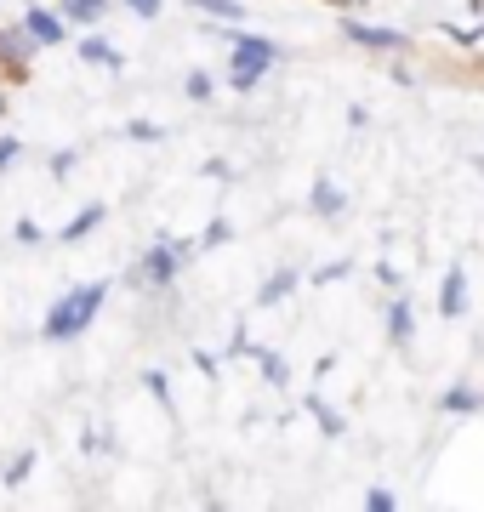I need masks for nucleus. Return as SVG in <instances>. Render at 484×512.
Segmentation results:
<instances>
[{"label":"nucleus","mask_w":484,"mask_h":512,"mask_svg":"<svg viewBox=\"0 0 484 512\" xmlns=\"http://www.w3.org/2000/svg\"><path fill=\"white\" fill-rule=\"evenodd\" d=\"M126 137H131V143H160V137H166V126H154V120H131Z\"/></svg>","instance_id":"24"},{"label":"nucleus","mask_w":484,"mask_h":512,"mask_svg":"<svg viewBox=\"0 0 484 512\" xmlns=\"http://www.w3.org/2000/svg\"><path fill=\"white\" fill-rule=\"evenodd\" d=\"M223 40H228V86L234 92H257L268 80V69L280 63V46L268 35H245V29H223Z\"/></svg>","instance_id":"3"},{"label":"nucleus","mask_w":484,"mask_h":512,"mask_svg":"<svg viewBox=\"0 0 484 512\" xmlns=\"http://www.w3.org/2000/svg\"><path fill=\"white\" fill-rule=\"evenodd\" d=\"M109 291H114L109 279H80V285H69V291L46 308V319H40V342H52V348L80 342V336L97 325V313H103Z\"/></svg>","instance_id":"1"},{"label":"nucleus","mask_w":484,"mask_h":512,"mask_svg":"<svg viewBox=\"0 0 484 512\" xmlns=\"http://www.w3.org/2000/svg\"><path fill=\"white\" fill-rule=\"evenodd\" d=\"M302 404H308V416L319 421V433H325V439H342V433H348V421L336 416V410H331V404H325V399H319V393H308V399H302Z\"/></svg>","instance_id":"16"},{"label":"nucleus","mask_w":484,"mask_h":512,"mask_svg":"<svg viewBox=\"0 0 484 512\" xmlns=\"http://www.w3.org/2000/svg\"><path fill=\"white\" fill-rule=\"evenodd\" d=\"M308 211H314L319 222H336L342 211H348L342 183H336V177H314V183H308Z\"/></svg>","instance_id":"8"},{"label":"nucleus","mask_w":484,"mask_h":512,"mask_svg":"<svg viewBox=\"0 0 484 512\" xmlns=\"http://www.w3.org/2000/svg\"><path fill=\"white\" fill-rule=\"evenodd\" d=\"M188 12L217 18V23H240V18H245V0H188Z\"/></svg>","instance_id":"17"},{"label":"nucleus","mask_w":484,"mask_h":512,"mask_svg":"<svg viewBox=\"0 0 484 512\" xmlns=\"http://www.w3.org/2000/svg\"><path fill=\"white\" fill-rule=\"evenodd\" d=\"M251 359H257V365H262V376H268V387H285V382H291V365H285L280 353L257 348V353H251Z\"/></svg>","instance_id":"19"},{"label":"nucleus","mask_w":484,"mask_h":512,"mask_svg":"<svg viewBox=\"0 0 484 512\" xmlns=\"http://www.w3.org/2000/svg\"><path fill=\"white\" fill-rule=\"evenodd\" d=\"M75 57H80V63H92V69H109V74L126 69V52H120V46H109L103 35H80L75 40Z\"/></svg>","instance_id":"11"},{"label":"nucleus","mask_w":484,"mask_h":512,"mask_svg":"<svg viewBox=\"0 0 484 512\" xmlns=\"http://www.w3.org/2000/svg\"><path fill=\"white\" fill-rule=\"evenodd\" d=\"M228 239H234V222L211 217V222H205V234H200V251H217V245H228Z\"/></svg>","instance_id":"20"},{"label":"nucleus","mask_w":484,"mask_h":512,"mask_svg":"<svg viewBox=\"0 0 484 512\" xmlns=\"http://www.w3.org/2000/svg\"><path fill=\"white\" fill-rule=\"evenodd\" d=\"M120 6H126V12H131L137 23H154V18H160V6H166V0H120Z\"/></svg>","instance_id":"26"},{"label":"nucleus","mask_w":484,"mask_h":512,"mask_svg":"<svg viewBox=\"0 0 484 512\" xmlns=\"http://www.w3.org/2000/svg\"><path fill=\"white\" fill-rule=\"evenodd\" d=\"M473 165H479V177H484V160H473Z\"/></svg>","instance_id":"34"},{"label":"nucleus","mask_w":484,"mask_h":512,"mask_svg":"<svg viewBox=\"0 0 484 512\" xmlns=\"http://www.w3.org/2000/svg\"><path fill=\"white\" fill-rule=\"evenodd\" d=\"M29 473H35V450L23 444V450H12V456L0 461V490H23V484H29Z\"/></svg>","instance_id":"15"},{"label":"nucleus","mask_w":484,"mask_h":512,"mask_svg":"<svg viewBox=\"0 0 484 512\" xmlns=\"http://www.w3.org/2000/svg\"><path fill=\"white\" fill-rule=\"evenodd\" d=\"M200 256V239H177V234H160L149 245V251L137 256V268L126 274L131 291H149V296H166L177 279H183V268Z\"/></svg>","instance_id":"2"},{"label":"nucleus","mask_w":484,"mask_h":512,"mask_svg":"<svg viewBox=\"0 0 484 512\" xmlns=\"http://www.w3.org/2000/svg\"><path fill=\"white\" fill-rule=\"evenodd\" d=\"M183 97H188V103H211V97H217V80H211L205 69H188V80H183Z\"/></svg>","instance_id":"18"},{"label":"nucleus","mask_w":484,"mask_h":512,"mask_svg":"<svg viewBox=\"0 0 484 512\" xmlns=\"http://www.w3.org/2000/svg\"><path fill=\"white\" fill-rule=\"evenodd\" d=\"M382 325H388V348H405L410 336H416V302L393 291L388 296V313H382Z\"/></svg>","instance_id":"9"},{"label":"nucleus","mask_w":484,"mask_h":512,"mask_svg":"<svg viewBox=\"0 0 484 512\" xmlns=\"http://www.w3.org/2000/svg\"><path fill=\"white\" fill-rule=\"evenodd\" d=\"M342 40L348 46H359V52H410V35L405 29H388V23H354V18H342Z\"/></svg>","instance_id":"5"},{"label":"nucleus","mask_w":484,"mask_h":512,"mask_svg":"<svg viewBox=\"0 0 484 512\" xmlns=\"http://www.w3.org/2000/svg\"><path fill=\"white\" fill-rule=\"evenodd\" d=\"M143 393H149V399H160V410H171V382H166V370H143Z\"/></svg>","instance_id":"21"},{"label":"nucleus","mask_w":484,"mask_h":512,"mask_svg":"<svg viewBox=\"0 0 484 512\" xmlns=\"http://www.w3.org/2000/svg\"><path fill=\"white\" fill-rule=\"evenodd\" d=\"M18 154H23V137H12V131H6V137H0V177L18 165Z\"/></svg>","instance_id":"27"},{"label":"nucleus","mask_w":484,"mask_h":512,"mask_svg":"<svg viewBox=\"0 0 484 512\" xmlns=\"http://www.w3.org/2000/svg\"><path fill=\"white\" fill-rule=\"evenodd\" d=\"M325 6H336V12H354V6H365V0H325Z\"/></svg>","instance_id":"32"},{"label":"nucleus","mask_w":484,"mask_h":512,"mask_svg":"<svg viewBox=\"0 0 484 512\" xmlns=\"http://www.w3.org/2000/svg\"><path fill=\"white\" fill-rule=\"evenodd\" d=\"M23 29H29V35H35L40 46H63V40H69V29H75V23L63 18L57 6H40V0H29V6H23Z\"/></svg>","instance_id":"6"},{"label":"nucleus","mask_w":484,"mask_h":512,"mask_svg":"<svg viewBox=\"0 0 484 512\" xmlns=\"http://www.w3.org/2000/svg\"><path fill=\"white\" fill-rule=\"evenodd\" d=\"M103 222H109V205L92 200V205H80L75 217L63 222V228H57V239H63V245H80V239H92L97 228H103Z\"/></svg>","instance_id":"10"},{"label":"nucleus","mask_w":484,"mask_h":512,"mask_svg":"<svg viewBox=\"0 0 484 512\" xmlns=\"http://www.w3.org/2000/svg\"><path fill=\"white\" fill-rule=\"evenodd\" d=\"M376 279H382L388 291H399V268H393V262H376Z\"/></svg>","instance_id":"30"},{"label":"nucleus","mask_w":484,"mask_h":512,"mask_svg":"<svg viewBox=\"0 0 484 512\" xmlns=\"http://www.w3.org/2000/svg\"><path fill=\"white\" fill-rule=\"evenodd\" d=\"M12 239H18V245H46V228H40V222H29V217H18Z\"/></svg>","instance_id":"28"},{"label":"nucleus","mask_w":484,"mask_h":512,"mask_svg":"<svg viewBox=\"0 0 484 512\" xmlns=\"http://www.w3.org/2000/svg\"><path fill=\"white\" fill-rule=\"evenodd\" d=\"M297 285H302L297 268H274V274L257 285V308H280V302H291V296H297Z\"/></svg>","instance_id":"12"},{"label":"nucleus","mask_w":484,"mask_h":512,"mask_svg":"<svg viewBox=\"0 0 484 512\" xmlns=\"http://www.w3.org/2000/svg\"><path fill=\"white\" fill-rule=\"evenodd\" d=\"M75 165H80V148H52V160H46V171H52V177H69Z\"/></svg>","instance_id":"23"},{"label":"nucleus","mask_w":484,"mask_h":512,"mask_svg":"<svg viewBox=\"0 0 484 512\" xmlns=\"http://www.w3.org/2000/svg\"><path fill=\"white\" fill-rule=\"evenodd\" d=\"M467 302H473L467 268H462V262H450V268H445V279H439V302H433V308H439V319H462V313H467Z\"/></svg>","instance_id":"7"},{"label":"nucleus","mask_w":484,"mask_h":512,"mask_svg":"<svg viewBox=\"0 0 484 512\" xmlns=\"http://www.w3.org/2000/svg\"><path fill=\"white\" fill-rule=\"evenodd\" d=\"M35 52H46L29 29L18 23H0V80L6 86H29V63H35Z\"/></svg>","instance_id":"4"},{"label":"nucleus","mask_w":484,"mask_h":512,"mask_svg":"<svg viewBox=\"0 0 484 512\" xmlns=\"http://www.w3.org/2000/svg\"><path fill=\"white\" fill-rule=\"evenodd\" d=\"M439 410H445V416H479V410H484V387L450 382L445 393H439Z\"/></svg>","instance_id":"13"},{"label":"nucleus","mask_w":484,"mask_h":512,"mask_svg":"<svg viewBox=\"0 0 484 512\" xmlns=\"http://www.w3.org/2000/svg\"><path fill=\"white\" fill-rule=\"evenodd\" d=\"M445 35L456 40V46H479V40H484V23H479V29H462V23H445Z\"/></svg>","instance_id":"29"},{"label":"nucleus","mask_w":484,"mask_h":512,"mask_svg":"<svg viewBox=\"0 0 484 512\" xmlns=\"http://www.w3.org/2000/svg\"><path fill=\"white\" fill-rule=\"evenodd\" d=\"M194 370H205V376H217V359H211L205 348H194Z\"/></svg>","instance_id":"31"},{"label":"nucleus","mask_w":484,"mask_h":512,"mask_svg":"<svg viewBox=\"0 0 484 512\" xmlns=\"http://www.w3.org/2000/svg\"><path fill=\"white\" fill-rule=\"evenodd\" d=\"M6 109H12V92H6V86H0V120H6Z\"/></svg>","instance_id":"33"},{"label":"nucleus","mask_w":484,"mask_h":512,"mask_svg":"<svg viewBox=\"0 0 484 512\" xmlns=\"http://www.w3.org/2000/svg\"><path fill=\"white\" fill-rule=\"evenodd\" d=\"M365 512H399V495H393L388 484H371V490H365Z\"/></svg>","instance_id":"22"},{"label":"nucleus","mask_w":484,"mask_h":512,"mask_svg":"<svg viewBox=\"0 0 484 512\" xmlns=\"http://www.w3.org/2000/svg\"><path fill=\"white\" fill-rule=\"evenodd\" d=\"M308 279H314V285H336V279H348V256H342V262H319Z\"/></svg>","instance_id":"25"},{"label":"nucleus","mask_w":484,"mask_h":512,"mask_svg":"<svg viewBox=\"0 0 484 512\" xmlns=\"http://www.w3.org/2000/svg\"><path fill=\"white\" fill-rule=\"evenodd\" d=\"M109 6L114 0H57V12L75 23V29H97V23L109 18Z\"/></svg>","instance_id":"14"}]
</instances>
